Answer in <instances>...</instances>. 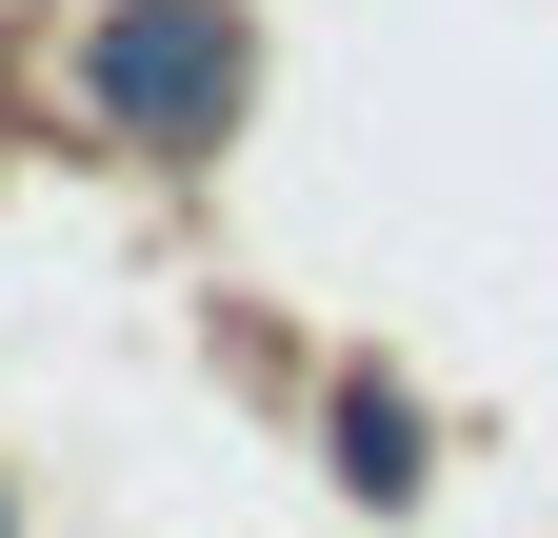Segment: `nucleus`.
Returning a JSON list of instances; mask_svg holds the SVG:
<instances>
[{"label": "nucleus", "mask_w": 558, "mask_h": 538, "mask_svg": "<svg viewBox=\"0 0 558 538\" xmlns=\"http://www.w3.org/2000/svg\"><path fill=\"white\" fill-rule=\"evenodd\" d=\"M81 81H100V120H120V140L199 160V140H240V81H259V40H240V0H120V21L81 40Z\"/></svg>", "instance_id": "obj_1"}]
</instances>
